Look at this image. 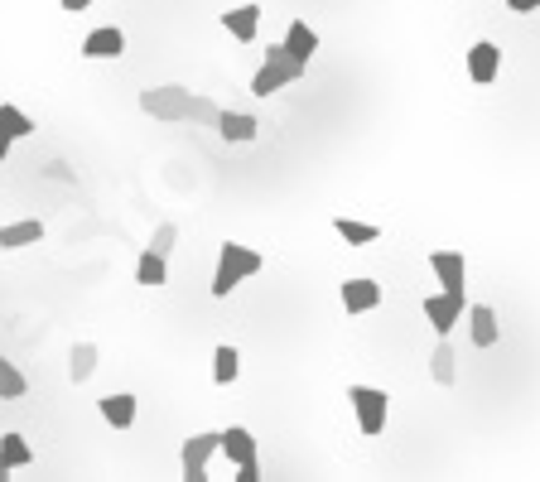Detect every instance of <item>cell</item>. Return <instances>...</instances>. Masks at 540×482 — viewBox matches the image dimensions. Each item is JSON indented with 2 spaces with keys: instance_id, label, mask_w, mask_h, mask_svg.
Listing matches in <instances>:
<instances>
[{
  "instance_id": "e0dca14e",
  "label": "cell",
  "mask_w": 540,
  "mask_h": 482,
  "mask_svg": "<svg viewBox=\"0 0 540 482\" xmlns=\"http://www.w3.org/2000/svg\"><path fill=\"white\" fill-rule=\"evenodd\" d=\"M430 376L439 386H454V381H459V352H454L449 338H439V348L430 352Z\"/></svg>"
},
{
  "instance_id": "9c48e42d",
  "label": "cell",
  "mask_w": 540,
  "mask_h": 482,
  "mask_svg": "<svg viewBox=\"0 0 540 482\" xmlns=\"http://www.w3.org/2000/svg\"><path fill=\"white\" fill-rule=\"evenodd\" d=\"M338 299H343L348 314H372V309L381 304V285L377 280H367V275H357V280H343Z\"/></svg>"
},
{
  "instance_id": "4dcf8cb0",
  "label": "cell",
  "mask_w": 540,
  "mask_h": 482,
  "mask_svg": "<svg viewBox=\"0 0 540 482\" xmlns=\"http://www.w3.org/2000/svg\"><path fill=\"white\" fill-rule=\"evenodd\" d=\"M10 473H15V468H10V463L0 458V482H10Z\"/></svg>"
},
{
  "instance_id": "7c38bea8",
  "label": "cell",
  "mask_w": 540,
  "mask_h": 482,
  "mask_svg": "<svg viewBox=\"0 0 540 482\" xmlns=\"http://www.w3.org/2000/svg\"><path fill=\"white\" fill-rule=\"evenodd\" d=\"M430 270L439 275L444 290H468V261H463V251H434Z\"/></svg>"
},
{
  "instance_id": "ba28073f",
  "label": "cell",
  "mask_w": 540,
  "mask_h": 482,
  "mask_svg": "<svg viewBox=\"0 0 540 482\" xmlns=\"http://www.w3.org/2000/svg\"><path fill=\"white\" fill-rule=\"evenodd\" d=\"M497 73H502V49L492 39H478L468 49V78L478 82V87H487V82H497Z\"/></svg>"
},
{
  "instance_id": "9a60e30c",
  "label": "cell",
  "mask_w": 540,
  "mask_h": 482,
  "mask_svg": "<svg viewBox=\"0 0 540 482\" xmlns=\"http://www.w3.org/2000/svg\"><path fill=\"white\" fill-rule=\"evenodd\" d=\"M135 285H150V290H160V285H169V256H160V251H140V261H135Z\"/></svg>"
},
{
  "instance_id": "d6986e66",
  "label": "cell",
  "mask_w": 540,
  "mask_h": 482,
  "mask_svg": "<svg viewBox=\"0 0 540 482\" xmlns=\"http://www.w3.org/2000/svg\"><path fill=\"white\" fill-rule=\"evenodd\" d=\"M285 49H290V54H295L299 63H309V58L319 54V34L304 25V20H295V25L285 29Z\"/></svg>"
},
{
  "instance_id": "f546056e",
  "label": "cell",
  "mask_w": 540,
  "mask_h": 482,
  "mask_svg": "<svg viewBox=\"0 0 540 482\" xmlns=\"http://www.w3.org/2000/svg\"><path fill=\"white\" fill-rule=\"evenodd\" d=\"M10 145H15V140H10V135L0 131V160H5V155H10Z\"/></svg>"
},
{
  "instance_id": "7a4b0ae2",
  "label": "cell",
  "mask_w": 540,
  "mask_h": 482,
  "mask_svg": "<svg viewBox=\"0 0 540 482\" xmlns=\"http://www.w3.org/2000/svg\"><path fill=\"white\" fill-rule=\"evenodd\" d=\"M261 266H266V261H261V251H251V246H242V241H222V246H217L213 285H208L213 299H227L237 285H242V280H251Z\"/></svg>"
},
{
  "instance_id": "30bf717a",
  "label": "cell",
  "mask_w": 540,
  "mask_h": 482,
  "mask_svg": "<svg viewBox=\"0 0 540 482\" xmlns=\"http://www.w3.org/2000/svg\"><path fill=\"white\" fill-rule=\"evenodd\" d=\"M468 338H473V348H497V338H502V323H497V309H487V304H468Z\"/></svg>"
},
{
  "instance_id": "4fadbf2b",
  "label": "cell",
  "mask_w": 540,
  "mask_h": 482,
  "mask_svg": "<svg viewBox=\"0 0 540 482\" xmlns=\"http://www.w3.org/2000/svg\"><path fill=\"white\" fill-rule=\"evenodd\" d=\"M121 54H126V34L116 25L92 29V34L82 39V58H121Z\"/></svg>"
},
{
  "instance_id": "8992f818",
  "label": "cell",
  "mask_w": 540,
  "mask_h": 482,
  "mask_svg": "<svg viewBox=\"0 0 540 482\" xmlns=\"http://www.w3.org/2000/svg\"><path fill=\"white\" fill-rule=\"evenodd\" d=\"M213 454H222V434H213V429H203V434L184 439V454H179L184 478H189V482H208V463H213Z\"/></svg>"
},
{
  "instance_id": "603a6c76",
  "label": "cell",
  "mask_w": 540,
  "mask_h": 482,
  "mask_svg": "<svg viewBox=\"0 0 540 482\" xmlns=\"http://www.w3.org/2000/svg\"><path fill=\"white\" fill-rule=\"evenodd\" d=\"M0 458H5L10 468H29V463H34V449H29L25 434H0Z\"/></svg>"
},
{
  "instance_id": "ffe728a7",
  "label": "cell",
  "mask_w": 540,
  "mask_h": 482,
  "mask_svg": "<svg viewBox=\"0 0 540 482\" xmlns=\"http://www.w3.org/2000/svg\"><path fill=\"white\" fill-rule=\"evenodd\" d=\"M97 357H102V352H97V343H73V352H68V376H73V381H92V372H97Z\"/></svg>"
},
{
  "instance_id": "4316f807",
  "label": "cell",
  "mask_w": 540,
  "mask_h": 482,
  "mask_svg": "<svg viewBox=\"0 0 540 482\" xmlns=\"http://www.w3.org/2000/svg\"><path fill=\"white\" fill-rule=\"evenodd\" d=\"M507 10H512V15H536L540 0H507Z\"/></svg>"
},
{
  "instance_id": "6da1fadb",
  "label": "cell",
  "mask_w": 540,
  "mask_h": 482,
  "mask_svg": "<svg viewBox=\"0 0 540 482\" xmlns=\"http://www.w3.org/2000/svg\"><path fill=\"white\" fill-rule=\"evenodd\" d=\"M140 111L155 116V121H198V126H217V107L213 97H198L193 87H179V82H164V87H145L140 92Z\"/></svg>"
},
{
  "instance_id": "52a82bcc",
  "label": "cell",
  "mask_w": 540,
  "mask_h": 482,
  "mask_svg": "<svg viewBox=\"0 0 540 482\" xmlns=\"http://www.w3.org/2000/svg\"><path fill=\"white\" fill-rule=\"evenodd\" d=\"M222 454L232 468H261V454H256V434L246 425H232L222 429Z\"/></svg>"
},
{
  "instance_id": "83f0119b",
  "label": "cell",
  "mask_w": 540,
  "mask_h": 482,
  "mask_svg": "<svg viewBox=\"0 0 540 482\" xmlns=\"http://www.w3.org/2000/svg\"><path fill=\"white\" fill-rule=\"evenodd\" d=\"M237 482H261V468H237Z\"/></svg>"
},
{
  "instance_id": "3957f363",
  "label": "cell",
  "mask_w": 540,
  "mask_h": 482,
  "mask_svg": "<svg viewBox=\"0 0 540 482\" xmlns=\"http://www.w3.org/2000/svg\"><path fill=\"white\" fill-rule=\"evenodd\" d=\"M304 68H309V63H299V58L285 49V39H280V44H270L266 63H261V73L251 78V97H270V92L290 87V82L304 78Z\"/></svg>"
},
{
  "instance_id": "cb8c5ba5",
  "label": "cell",
  "mask_w": 540,
  "mask_h": 482,
  "mask_svg": "<svg viewBox=\"0 0 540 482\" xmlns=\"http://www.w3.org/2000/svg\"><path fill=\"white\" fill-rule=\"evenodd\" d=\"M25 391H29L25 372H20L15 362H5V357H0V401H20Z\"/></svg>"
},
{
  "instance_id": "d4e9b609",
  "label": "cell",
  "mask_w": 540,
  "mask_h": 482,
  "mask_svg": "<svg viewBox=\"0 0 540 482\" xmlns=\"http://www.w3.org/2000/svg\"><path fill=\"white\" fill-rule=\"evenodd\" d=\"M0 131L10 135V140H25V135H34V121H29L20 107H10V102H0Z\"/></svg>"
},
{
  "instance_id": "5b68a950",
  "label": "cell",
  "mask_w": 540,
  "mask_h": 482,
  "mask_svg": "<svg viewBox=\"0 0 540 482\" xmlns=\"http://www.w3.org/2000/svg\"><path fill=\"white\" fill-rule=\"evenodd\" d=\"M348 401L357 410V429L367 439H377L381 429H386V405H391V396L377 391V386H348Z\"/></svg>"
},
{
  "instance_id": "ac0fdd59",
  "label": "cell",
  "mask_w": 540,
  "mask_h": 482,
  "mask_svg": "<svg viewBox=\"0 0 540 482\" xmlns=\"http://www.w3.org/2000/svg\"><path fill=\"white\" fill-rule=\"evenodd\" d=\"M102 420L116 429H131L135 425V396L131 391H111V396H102Z\"/></svg>"
},
{
  "instance_id": "8fae6325",
  "label": "cell",
  "mask_w": 540,
  "mask_h": 482,
  "mask_svg": "<svg viewBox=\"0 0 540 482\" xmlns=\"http://www.w3.org/2000/svg\"><path fill=\"white\" fill-rule=\"evenodd\" d=\"M222 29H227L237 44H256V34H261V5H232V10L222 15Z\"/></svg>"
},
{
  "instance_id": "f1b7e54d",
  "label": "cell",
  "mask_w": 540,
  "mask_h": 482,
  "mask_svg": "<svg viewBox=\"0 0 540 482\" xmlns=\"http://www.w3.org/2000/svg\"><path fill=\"white\" fill-rule=\"evenodd\" d=\"M87 5H92V0H63V10H68V15H82Z\"/></svg>"
},
{
  "instance_id": "7402d4cb",
  "label": "cell",
  "mask_w": 540,
  "mask_h": 482,
  "mask_svg": "<svg viewBox=\"0 0 540 482\" xmlns=\"http://www.w3.org/2000/svg\"><path fill=\"white\" fill-rule=\"evenodd\" d=\"M333 232L348 241V246H372V241L381 237V227H372V222H357V217H338V222H333Z\"/></svg>"
},
{
  "instance_id": "2e32d148",
  "label": "cell",
  "mask_w": 540,
  "mask_h": 482,
  "mask_svg": "<svg viewBox=\"0 0 540 482\" xmlns=\"http://www.w3.org/2000/svg\"><path fill=\"white\" fill-rule=\"evenodd\" d=\"M44 241V222H10V227H0V251H20V246H39Z\"/></svg>"
},
{
  "instance_id": "5bb4252c",
  "label": "cell",
  "mask_w": 540,
  "mask_h": 482,
  "mask_svg": "<svg viewBox=\"0 0 540 482\" xmlns=\"http://www.w3.org/2000/svg\"><path fill=\"white\" fill-rule=\"evenodd\" d=\"M261 131V121L251 116V111H222L217 116V135L227 140V145H246V140H256Z\"/></svg>"
},
{
  "instance_id": "277c9868",
  "label": "cell",
  "mask_w": 540,
  "mask_h": 482,
  "mask_svg": "<svg viewBox=\"0 0 540 482\" xmlns=\"http://www.w3.org/2000/svg\"><path fill=\"white\" fill-rule=\"evenodd\" d=\"M468 314V290H439V295H425V319L439 338H449L454 328Z\"/></svg>"
},
{
  "instance_id": "484cf974",
  "label": "cell",
  "mask_w": 540,
  "mask_h": 482,
  "mask_svg": "<svg viewBox=\"0 0 540 482\" xmlns=\"http://www.w3.org/2000/svg\"><path fill=\"white\" fill-rule=\"evenodd\" d=\"M174 241H179V227H174V222H160V227H155V237H150V251L169 256V251H174Z\"/></svg>"
},
{
  "instance_id": "44dd1931",
  "label": "cell",
  "mask_w": 540,
  "mask_h": 482,
  "mask_svg": "<svg viewBox=\"0 0 540 482\" xmlns=\"http://www.w3.org/2000/svg\"><path fill=\"white\" fill-rule=\"evenodd\" d=\"M242 376V352L232 348V343H222V348L213 352V381L217 386H232Z\"/></svg>"
}]
</instances>
